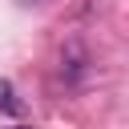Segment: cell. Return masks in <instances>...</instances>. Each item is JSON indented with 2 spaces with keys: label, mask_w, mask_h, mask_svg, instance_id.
Masks as SVG:
<instances>
[{
  "label": "cell",
  "mask_w": 129,
  "mask_h": 129,
  "mask_svg": "<svg viewBox=\"0 0 129 129\" xmlns=\"http://www.w3.org/2000/svg\"><path fill=\"white\" fill-rule=\"evenodd\" d=\"M0 113H8V117H20L24 113V101L16 97V89H12L8 77H0Z\"/></svg>",
  "instance_id": "1"
},
{
  "label": "cell",
  "mask_w": 129,
  "mask_h": 129,
  "mask_svg": "<svg viewBox=\"0 0 129 129\" xmlns=\"http://www.w3.org/2000/svg\"><path fill=\"white\" fill-rule=\"evenodd\" d=\"M20 4H24V8H32V4H48V0H20Z\"/></svg>",
  "instance_id": "2"
},
{
  "label": "cell",
  "mask_w": 129,
  "mask_h": 129,
  "mask_svg": "<svg viewBox=\"0 0 129 129\" xmlns=\"http://www.w3.org/2000/svg\"><path fill=\"white\" fill-rule=\"evenodd\" d=\"M12 129H32V125H12Z\"/></svg>",
  "instance_id": "3"
}]
</instances>
